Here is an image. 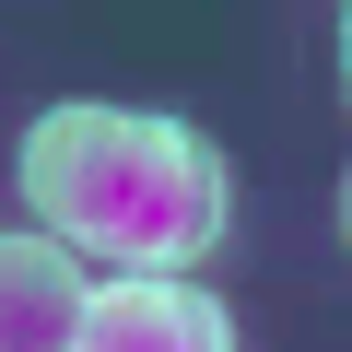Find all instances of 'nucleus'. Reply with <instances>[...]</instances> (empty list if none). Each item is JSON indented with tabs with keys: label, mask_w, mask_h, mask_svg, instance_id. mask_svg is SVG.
Wrapping results in <instances>:
<instances>
[{
	"label": "nucleus",
	"mask_w": 352,
	"mask_h": 352,
	"mask_svg": "<svg viewBox=\"0 0 352 352\" xmlns=\"http://www.w3.org/2000/svg\"><path fill=\"white\" fill-rule=\"evenodd\" d=\"M24 200L59 247L118 270H188L223 235V153L141 106H47L24 129Z\"/></svg>",
	"instance_id": "f257e3e1"
},
{
	"label": "nucleus",
	"mask_w": 352,
	"mask_h": 352,
	"mask_svg": "<svg viewBox=\"0 0 352 352\" xmlns=\"http://www.w3.org/2000/svg\"><path fill=\"white\" fill-rule=\"evenodd\" d=\"M340 235H352V176H340Z\"/></svg>",
	"instance_id": "39448f33"
},
{
	"label": "nucleus",
	"mask_w": 352,
	"mask_h": 352,
	"mask_svg": "<svg viewBox=\"0 0 352 352\" xmlns=\"http://www.w3.org/2000/svg\"><path fill=\"white\" fill-rule=\"evenodd\" d=\"M82 247L59 235H0V352H71L82 340Z\"/></svg>",
	"instance_id": "7ed1b4c3"
},
{
	"label": "nucleus",
	"mask_w": 352,
	"mask_h": 352,
	"mask_svg": "<svg viewBox=\"0 0 352 352\" xmlns=\"http://www.w3.org/2000/svg\"><path fill=\"white\" fill-rule=\"evenodd\" d=\"M71 352H235V317L176 270H118V282H94Z\"/></svg>",
	"instance_id": "f03ea898"
},
{
	"label": "nucleus",
	"mask_w": 352,
	"mask_h": 352,
	"mask_svg": "<svg viewBox=\"0 0 352 352\" xmlns=\"http://www.w3.org/2000/svg\"><path fill=\"white\" fill-rule=\"evenodd\" d=\"M340 82H352V12H340Z\"/></svg>",
	"instance_id": "20e7f679"
}]
</instances>
